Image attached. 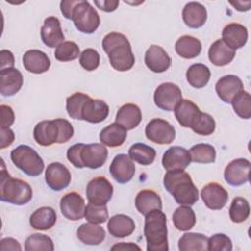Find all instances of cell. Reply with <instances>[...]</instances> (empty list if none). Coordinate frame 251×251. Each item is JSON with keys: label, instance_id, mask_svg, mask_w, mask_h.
<instances>
[{"label": "cell", "instance_id": "ba28073f", "mask_svg": "<svg viewBox=\"0 0 251 251\" xmlns=\"http://www.w3.org/2000/svg\"><path fill=\"white\" fill-rule=\"evenodd\" d=\"M181 99L180 88L173 82L160 84L154 92L155 105L164 111H173Z\"/></svg>", "mask_w": 251, "mask_h": 251}, {"label": "cell", "instance_id": "74e56055", "mask_svg": "<svg viewBox=\"0 0 251 251\" xmlns=\"http://www.w3.org/2000/svg\"><path fill=\"white\" fill-rule=\"evenodd\" d=\"M128 156L132 161L143 166H148L155 161L156 151L153 147L144 143H134L128 149Z\"/></svg>", "mask_w": 251, "mask_h": 251}, {"label": "cell", "instance_id": "bcb514c9", "mask_svg": "<svg viewBox=\"0 0 251 251\" xmlns=\"http://www.w3.org/2000/svg\"><path fill=\"white\" fill-rule=\"evenodd\" d=\"M84 218L87 222L92 224H103L105 223L108 218V208L106 204L99 205V204H93L88 203V205L85 206L84 211Z\"/></svg>", "mask_w": 251, "mask_h": 251}, {"label": "cell", "instance_id": "8992f818", "mask_svg": "<svg viewBox=\"0 0 251 251\" xmlns=\"http://www.w3.org/2000/svg\"><path fill=\"white\" fill-rule=\"evenodd\" d=\"M72 21L78 31L86 34L93 33L100 25V17L97 11L87 1L79 0L75 5Z\"/></svg>", "mask_w": 251, "mask_h": 251}, {"label": "cell", "instance_id": "836d02e7", "mask_svg": "<svg viewBox=\"0 0 251 251\" xmlns=\"http://www.w3.org/2000/svg\"><path fill=\"white\" fill-rule=\"evenodd\" d=\"M176 53L184 59H192L197 57L202 50V45L199 39L191 35L180 36L175 45Z\"/></svg>", "mask_w": 251, "mask_h": 251}, {"label": "cell", "instance_id": "681fc988", "mask_svg": "<svg viewBox=\"0 0 251 251\" xmlns=\"http://www.w3.org/2000/svg\"><path fill=\"white\" fill-rule=\"evenodd\" d=\"M83 145H84V143L74 144L67 151V159H68V161L74 167L78 168V169L84 168V166L82 164V161H81V157H80V153H81Z\"/></svg>", "mask_w": 251, "mask_h": 251}, {"label": "cell", "instance_id": "4dcf8cb0", "mask_svg": "<svg viewBox=\"0 0 251 251\" xmlns=\"http://www.w3.org/2000/svg\"><path fill=\"white\" fill-rule=\"evenodd\" d=\"M127 136L126 129L118 123H113L104 127L99 135L102 144L109 147H119L124 144Z\"/></svg>", "mask_w": 251, "mask_h": 251}, {"label": "cell", "instance_id": "ee69618b", "mask_svg": "<svg viewBox=\"0 0 251 251\" xmlns=\"http://www.w3.org/2000/svg\"><path fill=\"white\" fill-rule=\"evenodd\" d=\"M190 128L199 135H210L216 128V123L211 115L200 111Z\"/></svg>", "mask_w": 251, "mask_h": 251}, {"label": "cell", "instance_id": "5bb4252c", "mask_svg": "<svg viewBox=\"0 0 251 251\" xmlns=\"http://www.w3.org/2000/svg\"><path fill=\"white\" fill-rule=\"evenodd\" d=\"M201 197L204 204L209 209L221 210L226 206L228 200V193L220 183L210 182L202 188Z\"/></svg>", "mask_w": 251, "mask_h": 251}, {"label": "cell", "instance_id": "f5cc1de1", "mask_svg": "<svg viewBox=\"0 0 251 251\" xmlns=\"http://www.w3.org/2000/svg\"><path fill=\"white\" fill-rule=\"evenodd\" d=\"M78 1L79 0H64V1H61V3H60L61 12H62L63 16L66 19L72 20L73 11H74L75 5L78 3Z\"/></svg>", "mask_w": 251, "mask_h": 251}, {"label": "cell", "instance_id": "30bf717a", "mask_svg": "<svg viewBox=\"0 0 251 251\" xmlns=\"http://www.w3.org/2000/svg\"><path fill=\"white\" fill-rule=\"evenodd\" d=\"M251 163L245 158L232 160L226 167L224 176L226 181L232 186H240L249 180Z\"/></svg>", "mask_w": 251, "mask_h": 251}, {"label": "cell", "instance_id": "6da1fadb", "mask_svg": "<svg viewBox=\"0 0 251 251\" xmlns=\"http://www.w3.org/2000/svg\"><path fill=\"white\" fill-rule=\"evenodd\" d=\"M102 47L108 54L111 66L119 72L130 70L135 62L131 45L126 35L120 32H110L102 40Z\"/></svg>", "mask_w": 251, "mask_h": 251}, {"label": "cell", "instance_id": "e575fe53", "mask_svg": "<svg viewBox=\"0 0 251 251\" xmlns=\"http://www.w3.org/2000/svg\"><path fill=\"white\" fill-rule=\"evenodd\" d=\"M210 77L211 72L204 64H193L186 71L187 82L194 88H202L206 86Z\"/></svg>", "mask_w": 251, "mask_h": 251}, {"label": "cell", "instance_id": "8fae6325", "mask_svg": "<svg viewBox=\"0 0 251 251\" xmlns=\"http://www.w3.org/2000/svg\"><path fill=\"white\" fill-rule=\"evenodd\" d=\"M72 176L69 169L60 162L49 164L45 171V181L54 191H61L69 186Z\"/></svg>", "mask_w": 251, "mask_h": 251}, {"label": "cell", "instance_id": "f546056e", "mask_svg": "<svg viewBox=\"0 0 251 251\" xmlns=\"http://www.w3.org/2000/svg\"><path fill=\"white\" fill-rule=\"evenodd\" d=\"M77 238L86 245H99L105 239L106 233L102 226L98 224L85 223L80 225L76 230Z\"/></svg>", "mask_w": 251, "mask_h": 251}, {"label": "cell", "instance_id": "91938a15", "mask_svg": "<svg viewBox=\"0 0 251 251\" xmlns=\"http://www.w3.org/2000/svg\"><path fill=\"white\" fill-rule=\"evenodd\" d=\"M237 11H240V12H245V11H248L250 9V6H251V1H235V2H229Z\"/></svg>", "mask_w": 251, "mask_h": 251}, {"label": "cell", "instance_id": "ac0fdd59", "mask_svg": "<svg viewBox=\"0 0 251 251\" xmlns=\"http://www.w3.org/2000/svg\"><path fill=\"white\" fill-rule=\"evenodd\" d=\"M144 62L153 73H164L171 67V57L167 51L159 45H151L145 52Z\"/></svg>", "mask_w": 251, "mask_h": 251}, {"label": "cell", "instance_id": "277c9868", "mask_svg": "<svg viewBox=\"0 0 251 251\" xmlns=\"http://www.w3.org/2000/svg\"><path fill=\"white\" fill-rule=\"evenodd\" d=\"M32 198V188L25 180L13 177L5 169L2 160L1 180H0V199L14 205H25Z\"/></svg>", "mask_w": 251, "mask_h": 251}, {"label": "cell", "instance_id": "4fadbf2b", "mask_svg": "<svg viewBox=\"0 0 251 251\" xmlns=\"http://www.w3.org/2000/svg\"><path fill=\"white\" fill-rule=\"evenodd\" d=\"M109 170L113 178L117 182L125 184L133 177L135 173V165L128 155L118 154L113 159Z\"/></svg>", "mask_w": 251, "mask_h": 251}, {"label": "cell", "instance_id": "d4e9b609", "mask_svg": "<svg viewBox=\"0 0 251 251\" xmlns=\"http://www.w3.org/2000/svg\"><path fill=\"white\" fill-rule=\"evenodd\" d=\"M235 56V50L229 47L223 39L216 40L209 48L208 57L210 62L218 67L228 65Z\"/></svg>", "mask_w": 251, "mask_h": 251}, {"label": "cell", "instance_id": "4316f807", "mask_svg": "<svg viewBox=\"0 0 251 251\" xmlns=\"http://www.w3.org/2000/svg\"><path fill=\"white\" fill-rule=\"evenodd\" d=\"M142 120L140 108L132 103L123 105L117 112L116 123L123 126L126 130L135 128Z\"/></svg>", "mask_w": 251, "mask_h": 251}, {"label": "cell", "instance_id": "9f6ffc18", "mask_svg": "<svg viewBox=\"0 0 251 251\" xmlns=\"http://www.w3.org/2000/svg\"><path fill=\"white\" fill-rule=\"evenodd\" d=\"M0 250L7 251V250H22V247L18 240L12 237H5L0 241Z\"/></svg>", "mask_w": 251, "mask_h": 251}, {"label": "cell", "instance_id": "b9f144b4", "mask_svg": "<svg viewBox=\"0 0 251 251\" xmlns=\"http://www.w3.org/2000/svg\"><path fill=\"white\" fill-rule=\"evenodd\" d=\"M25 251H53L54 243L52 239L42 233H33L25 241Z\"/></svg>", "mask_w": 251, "mask_h": 251}, {"label": "cell", "instance_id": "f6af8a7d", "mask_svg": "<svg viewBox=\"0 0 251 251\" xmlns=\"http://www.w3.org/2000/svg\"><path fill=\"white\" fill-rule=\"evenodd\" d=\"M79 47L74 41H64L55 49L54 56L60 62H70L78 58Z\"/></svg>", "mask_w": 251, "mask_h": 251}, {"label": "cell", "instance_id": "7402d4cb", "mask_svg": "<svg viewBox=\"0 0 251 251\" xmlns=\"http://www.w3.org/2000/svg\"><path fill=\"white\" fill-rule=\"evenodd\" d=\"M23 65L27 72L39 75L49 70L51 61L43 51L31 49L24 54Z\"/></svg>", "mask_w": 251, "mask_h": 251}, {"label": "cell", "instance_id": "8d00e7d4", "mask_svg": "<svg viewBox=\"0 0 251 251\" xmlns=\"http://www.w3.org/2000/svg\"><path fill=\"white\" fill-rule=\"evenodd\" d=\"M208 237L202 233H184L178 240L180 251H205L207 250Z\"/></svg>", "mask_w": 251, "mask_h": 251}, {"label": "cell", "instance_id": "d590c367", "mask_svg": "<svg viewBox=\"0 0 251 251\" xmlns=\"http://www.w3.org/2000/svg\"><path fill=\"white\" fill-rule=\"evenodd\" d=\"M173 223L175 227L178 230H189L196 223L195 213L189 206L181 205L175 210L173 214Z\"/></svg>", "mask_w": 251, "mask_h": 251}, {"label": "cell", "instance_id": "cb8c5ba5", "mask_svg": "<svg viewBox=\"0 0 251 251\" xmlns=\"http://www.w3.org/2000/svg\"><path fill=\"white\" fill-rule=\"evenodd\" d=\"M222 39L234 50L241 48L248 39L247 28L238 23H230L224 27Z\"/></svg>", "mask_w": 251, "mask_h": 251}, {"label": "cell", "instance_id": "7c38bea8", "mask_svg": "<svg viewBox=\"0 0 251 251\" xmlns=\"http://www.w3.org/2000/svg\"><path fill=\"white\" fill-rule=\"evenodd\" d=\"M60 210L66 219L71 221H78L84 217V199L75 191L66 193L61 198Z\"/></svg>", "mask_w": 251, "mask_h": 251}, {"label": "cell", "instance_id": "ffe728a7", "mask_svg": "<svg viewBox=\"0 0 251 251\" xmlns=\"http://www.w3.org/2000/svg\"><path fill=\"white\" fill-rule=\"evenodd\" d=\"M215 89L220 99L225 103H230L240 91L244 90L242 80L234 75H227L221 77L217 81Z\"/></svg>", "mask_w": 251, "mask_h": 251}, {"label": "cell", "instance_id": "d6a6232c", "mask_svg": "<svg viewBox=\"0 0 251 251\" xmlns=\"http://www.w3.org/2000/svg\"><path fill=\"white\" fill-rule=\"evenodd\" d=\"M57 215L53 208L51 207H40L35 210L30 218L29 224L32 228L36 230H48L54 226L56 224Z\"/></svg>", "mask_w": 251, "mask_h": 251}, {"label": "cell", "instance_id": "44dd1931", "mask_svg": "<svg viewBox=\"0 0 251 251\" xmlns=\"http://www.w3.org/2000/svg\"><path fill=\"white\" fill-rule=\"evenodd\" d=\"M22 73L15 68L4 69L0 72V92L3 96L15 95L23 86Z\"/></svg>", "mask_w": 251, "mask_h": 251}, {"label": "cell", "instance_id": "603a6c76", "mask_svg": "<svg viewBox=\"0 0 251 251\" xmlns=\"http://www.w3.org/2000/svg\"><path fill=\"white\" fill-rule=\"evenodd\" d=\"M109 115L108 104L100 99L89 98L82 108V120L91 124H98L106 120Z\"/></svg>", "mask_w": 251, "mask_h": 251}, {"label": "cell", "instance_id": "6f0895ef", "mask_svg": "<svg viewBox=\"0 0 251 251\" xmlns=\"http://www.w3.org/2000/svg\"><path fill=\"white\" fill-rule=\"evenodd\" d=\"M94 4L104 12H113L119 6V1H110V0H101L94 1Z\"/></svg>", "mask_w": 251, "mask_h": 251}, {"label": "cell", "instance_id": "ab89813d", "mask_svg": "<svg viewBox=\"0 0 251 251\" xmlns=\"http://www.w3.org/2000/svg\"><path fill=\"white\" fill-rule=\"evenodd\" d=\"M90 97L82 92H75L66 100V110L68 115L75 120H82L81 113L85 102Z\"/></svg>", "mask_w": 251, "mask_h": 251}, {"label": "cell", "instance_id": "7dc6e473", "mask_svg": "<svg viewBox=\"0 0 251 251\" xmlns=\"http://www.w3.org/2000/svg\"><path fill=\"white\" fill-rule=\"evenodd\" d=\"M207 250L209 251H230L232 242L230 238L224 233H216L208 238Z\"/></svg>", "mask_w": 251, "mask_h": 251}, {"label": "cell", "instance_id": "816d5d0a", "mask_svg": "<svg viewBox=\"0 0 251 251\" xmlns=\"http://www.w3.org/2000/svg\"><path fill=\"white\" fill-rule=\"evenodd\" d=\"M0 112H1V128H9L15 122V114L13 109L8 105H1Z\"/></svg>", "mask_w": 251, "mask_h": 251}, {"label": "cell", "instance_id": "db71d44e", "mask_svg": "<svg viewBox=\"0 0 251 251\" xmlns=\"http://www.w3.org/2000/svg\"><path fill=\"white\" fill-rule=\"evenodd\" d=\"M0 57H1V70L14 68L15 59H14V55L11 51L6 50V49L1 50Z\"/></svg>", "mask_w": 251, "mask_h": 251}, {"label": "cell", "instance_id": "11a10c76", "mask_svg": "<svg viewBox=\"0 0 251 251\" xmlns=\"http://www.w3.org/2000/svg\"><path fill=\"white\" fill-rule=\"evenodd\" d=\"M1 145L0 148L4 149L6 147H9L15 140V133L14 131L9 128H1Z\"/></svg>", "mask_w": 251, "mask_h": 251}, {"label": "cell", "instance_id": "f35d334b", "mask_svg": "<svg viewBox=\"0 0 251 251\" xmlns=\"http://www.w3.org/2000/svg\"><path fill=\"white\" fill-rule=\"evenodd\" d=\"M192 162L200 164L214 163L216 160V150L214 146L207 143H198L193 145L189 150Z\"/></svg>", "mask_w": 251, "mask_h": 251}, {"label": "cell", "instance_id": "e0dca14e", "mask_svg": "<svg viewBox=\"0 0 251 251\" xmlns=\"http://www.w3.org/2000/svg\"><path fill=\"white\" fill-rule=\"evenodd\" d=\"M60 131L56 120L41 121L33 128V138L41 146H50L59 142Z\"/></svg>", "mask_w": 251, "mask_h": 251}, {"label": "cell", "instance_id": "1f68e13d", "mask_svg": "<svg viewBox=\"0 0 251 251\" xmlns=\"http://www.w3.org/2000/svg\"><path fill=\"white\" fill-rule=\"evenodd\" d=\"M135 207L141 215L145 216L152 210H162L163 205L158 193L150 189H144L137 193Z\"/></svg>", "mask_w": 251, "mask_h": 251}, {"label": "cell", "instance_id": "9c48e42d", "mask_svg": "<svg viewBox=\"0 0 251 251\" xmlns=\"http://www.w3.org/2000/svg\"><path fill=\"white\" fill-rule=\"evenodd\" d=\"M113 185L105 176L92 178L86 186V197L89 203L104 205L113 196Z\"/></svg>", "mask_w": 251, "mask_h": 251}, {"label": "cell", "instance_id": "52a82bcc", "mask_svg": "<svg viewBox=\"0 0 251 251\" xmlns=\"http://www.w3.org/2000/svg\"><path fill=\"white\" fill-rule=\"evenodd\" d=\"M145 135L154 143L170 144L176 137V129L168 121L157 118L146 125Z\"/></svg>", "mask_w": 251, "mask_h": 251}, {"label": "cell", "instance_id": "7bdbcfd3", "mask_svg": "<svg viewBox=\"0 0 251 251\" xmlns=\"http://www.w3.org/2000/svg\"><path fill=\"white\" fill-rule=\"evenodd\" d=\"M232 108L235 114L241 118L248 120L251 117V97L250 94L242 90L240 91L232 100H231Z\"/></svg>", "mask_w": 251, "mask_h": 251}, {"label": "cell", "instance_id": "680465c9", "mask_svg": "<svg viewBox=\"0 0 251 251\" xmlns=\"http://www.w3.org/2000/svg\"><path fill=\"white\" fill-rule=\"evenodd\" d=\"M140 250V247L131 242H120L112 246L111 250Z\"/></svg>", "mask_w": 251, "mask_h": 251}, {"label": "cell", "instance_id": "60d3db41", "mask_svg": "<svg viewBox=\"0 0 251 251\" xmlns=\"http://www.w3.org/2000/svg\"><path fill=\"white\" fill-rule=\"evenodd\" d=\"M229 218L232 223L239 224L247 220L250 214L248 201L243 197H235L232 199L229 207Z\"/></svg>", "mask_w": 251, "mask_h": 251}, {"label": "cell", "instance_id": "f1b7e54d", "mask_svg": "<svg viewBox=\"0 0 251 251\" xmlns=\"http://www.w3.org/2000/svg\"><path fill=\"white\" fill-rule=\"evenodd\" d=\"M175 117L183 127H191L200 110L191 100L181 99L174 109Z\"/></svg>", "mask_w": 251, "mask_h": 251}, {"label": "cell", "instance_id": "9a60e30c", "mask_svg": "<svg viewBox=\"0 0 251 251\" xmlns=\"http://www.w3.org/2000/svg\"><path fill=\"white\" fill-rule=\"evenodd\" d=\"M191 159L189 151L180 146L170 147L163 155L162 165L168 171H184L190 165Z\"/></svg>", "mask_w": 251, "mask_h": 251}, {"label": "cell", "instance_id": "c3c4849f", "mask_svg": "<svg viewBox=\"0 0 251 251\" xmlns=\"http://www.w3.org/2000/svg\"><path fill=\"white\" fill-rule=\"evenodd\" d=\"M99 63H100V55L95 49H92V48L84 49L79 55L80 66L88 72L96 70L99 66Z\"/></svg>", "mask_w": 251, "mask_h": 251}, {"label": "cell", "instance_id": "484cf974", "mask_svg": "<svg viewBox=\"0 0 251 251\" xmlns=\"http://www.w3.org/2000/svg\"><path fill=\"white\" fill-rule=\"evenodd\" d=\"M182 20L190 28H199L206 23L207 10L199 2H189L182 10Z\"/></svg>", "mask_w": 251, "mask_h": 251}, {"label": "cell", "instance_id": "3957f363", "mask_svg": "<svg viewBox=\"0 0 251 251\" xmlns=\"http://www.w3.org/2000/svg\"><path fill=\"white\" fill-rule=\"evenodd\" d=\"M144 236L148 251H168L167 217L162 210H152L145 215Z\"/></svg>", "mask_w": 251, "mask_h": 251}, {"label": "cell", "instance_id": "f907efd6", "mask_svg": "<svg viewBox=\"0 0 251 251\" xmlns=\"http://www.w3.org/2000/svg\"><path fill=\"white\" fill-rule=\"evenodd\" d=\"M60 131V137H59V144L68 142L74 135V127L72 124L66 120V119H55Z\"/></svg>", "mask_w": 251, "mask_h": 251}, {"label": "cell", "instance_id": "2e32d148", "mask_svg": "<svg viewBox=\"0 0 251 251\" xmlns=\"http://www.w3.org/2000/svg\"><path fill=\"white\" fill-rule=\"evenodd\" d=\"M40 36L42 42L49 48L58 47L64 42L65 36L59 19L53 16L46 18L40 29Z\"/></svg>", "mask_w": 251, "mask_h": 251}, {"label": "cell", "instance_id": "83f0119b", "mask_svg": "<svg viewBox=\"0 0 251 251\" xmlns=\"http://www.w3.org/2000/svg\"><path fill=\"white\" fill-rule=\"evenodd\" d=\"M107 227L113 237L123 238L129 236L134 231L135 223L130 217L124 214H118L110 218Z\"/></svg>", "mask_w": 251, "mask_h": 251}, {"label": "cell", "instance_id": "d6986e66", "mask_svg": "<svg viewBox=\"0 0 251 251\" xmlns=\"http://www.w3.org/2000/svg\"><path fill=\"white\" fill-rule=\"evenodd\" d=\"M80 157L84 168L98 169L105 164L108 157V150L102 143L84 144Z\"/></svg>", "mask_w": 251, "mask_h": 251}, {"label": "cell", "instance_id": "5b68a950", "mask_svg": "<svg viewBox=\"0 0 251 251\" xmlns=\"http://www.w3.org/2000/svg\"><path fill=\"white\" fill-rule=\"evenodd\" d=\"M14 165L29 176H37L44 170V162L39 154L28 145H19L11 151Z\"/></svg>", "mask_w": 251, "mask_h": 251}, {"label": "cell", "instance_id": "7a4b0ae2", "mask_svg": "<svg viewBox=\"0 0 251 251\" xmlns=\"http://www.w3.org/2000/svg\"><path fill=\"white\" fill-rule=\"evenodd\" d=\"M164 186L179 205H194L199 198L198 189L185 171H168L164 176Z\"/></svg>", "mask_w": 251, "mask_h": 251}]
</instances>
